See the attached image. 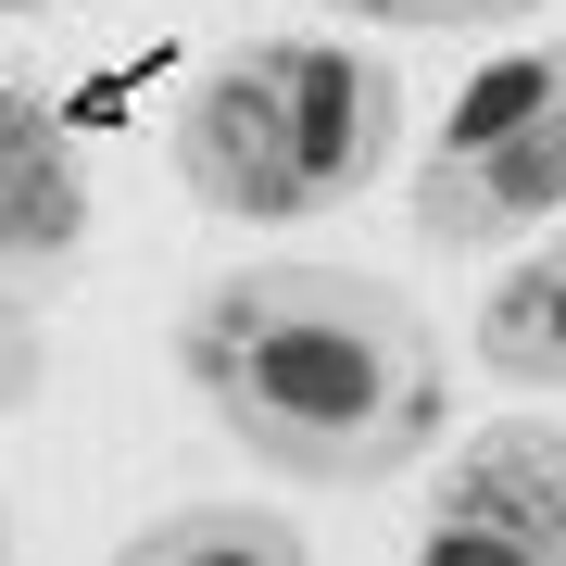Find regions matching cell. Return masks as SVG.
<instances>
[{"mask_svg":"<svg viewBox=\"0 0 566 566\" xmlns=\"http://www.w3.org/2000/svg\"><path fill=\"white\" fill-rule=\"evenodd\" d=\"M177 365L202 416L252 465H290L303 491H378L441 453L453 365L416 290L365 264H227L189 303Z\"/></svg>","mask_w":566,"mask_h":566,"instance_id":"obj_1","label":"cell"},{"mask_svg":"<svg viewBox=\"0 0 566 566\" xmlns=\"http://www.w3.org/2000/svg\"><path fill=\"white\" fill-rule=\"evenodd\" d=\"M403 164V63L353 39H240L177 102V189L227 227H315Z\"/></svg>","mask_w":566,"mask_h":566,"instance_id":"obj_2","label":"cell"},{"mask_svg":"<svg viewBox=\"0 0 566 566\" xmlns=\"http://www.w3.org/2000/svg\"><path fill=\"white\" fill-rule=\"evenodd\" d=\"M542 227H566V39L528 63H491L416 164L428 252H516Z\"/></svg>","mask_w":566,"mask_h":566,"instance_id":"obj_3","label":"cell"},{"mask_svg":"<svg viewBox=\"0 0 566 566\" xmlns=\"http://www.w3.org/2000/svg\"><path fill=\"white\" fill-rule=\"evenodd\" d=\"M403 566H566V428L516 416L428 465Z\"/></svg>","mask_w":566,"mask_h":566,"instance_id":"obj_4","label":"cell"},{"mask_svg":"<svg viewBox=\"0 0 566 566\" xmlns=\"http://www.w3.org/2000/svg\"><path fill=\"white\" fill-rule=\"evenodd\" d=\"M76 252H88V164L39 88L0 76V290L39 303L51 277H76Z\"/></svg>","mask_w":566,"mask_h":566,"instance_id":"obj_5","label":"cell"},{"mask_svg":"<svg viewBox=\"0 0 566 566\" xmlns=\"http://www.w3.org/2000/svg\"><path fill=\"white\" fill-rule=\"evenodd\" d=\"M479 365H491L504 390H566V227L491 277V303H479Z\"/></svg>","mask_w":566,"mask_h":566,"instance_id":"obj_6","label":"cell"},{"mask_svg":"<svg viewBox=\"0 0 566 566\" xmlns=\"http://www.w3.org/2000/svg\"><path fill=\"white\" fill-rule=\"evenodd\" d=\"M102 566H315V554L277 504H177V516L126 528Z\"/></svg>","mask_w":566,"mask_h":566,"instance_id":"obj_7","label":"cell"},{"mask_svg":"<svg viewBox=\"0 0 566 566\" xmlns=\"http://www.w3.org/2000/svg\"><path fill=\"white\" fill-rule=\"evenodd\" d=\"M315 13H340V25H403V39H465V25H516V13H542V0H315Z\"/></svg>","mask_w":566,"mask_h":566,"instance_id":"obj_8","label":"cell"},{"mask_svg":"<svg viewBox=\"0 0 566 566\" xmlns=\"http://www.w3.org/2000/svg\"><path fill=\"white\" fill-rule=\"evenodd\" d=\"M39 303H13V290H0V416H25L39 403Z\"/></svg>","mask_w":566,"mask_h":566,"instance_id":"obj_9","label":"cell"},{"mask_svg":"<svg viewBox=\"0 0 566 566\" xmlns=\"http://www.w3.org/2000/svg\"><path fill=\"white\" fill-rule=\"evenodd\" d=\"M0 13H76V0H0Z\"/></svg>","mask_w":566,"mask_h":566,"instance_id":"obj_10","label":"cell"},{"mask_svg":"<svg viewBox=\"0 0 566 566\" xmlns=\"http://www.w3.org/2000/svg\"><path fill=\"white\" fill-rule=\"evenodd\" d=\"M0 566H13V504H0Z\"/></svg>","mask_w":566,"mask_h":566,"instance_id":"obj_11","label":"cell"}]
</instances>
